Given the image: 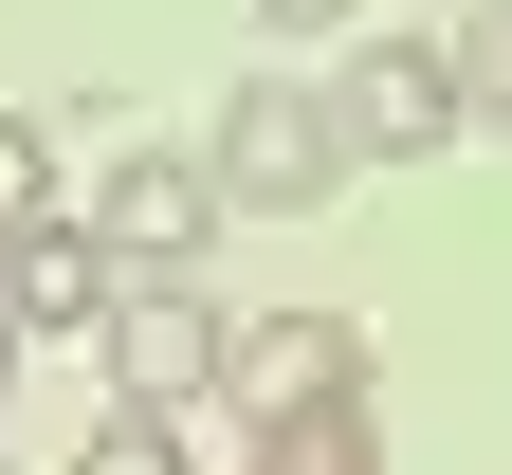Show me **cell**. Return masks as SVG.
<instances>
[{
	"label": "cell",
	"mask_w": 512,
	"mask_h": 475,
	"mask_svg": "<svg viewBox=\"0 0 512 475\" xmlns=\"http://www.w3.org/2000/svg\"><path fill=\"white\" fill-rule=\"evenodd\" d=\"M37 220H55V128L0 110V238H37Z\"/></svg>",
	"instance_id": "8"
},
{
	"label": "cell",
	"mask_w": 512,
	"mask_h": 475,
	"mask_svg": "<svg viewBox=\"0 0 512 475\" xmlns=\"http://www.w3.org/2000/svg\"><path fill=\"white\" fill-rule=\"evenodd\" d=\"M0 329L19 348H74V329H110V256H92V220L55 201L37 238H0Z\"/></svg>",
	"instance_id": "6"
},
{
	"label": "cell",
	"mask_w": 512,
	"mask_h": 475,
	"mask_svg": "<svg viewBox=\"0 0 512 475\" xmlns=\"http://www.w3.org/2000/svg\"><path fill=\"white\" fill-rule=\"evenodd\" d=\"M238 475H384V421H366V402H330V421H256Z\"/></svg>",
	"instance_id": "7"
},
{
	"label": "cell",
	"mask_w": 512,
	"mask_h": 475,
	"mask_svg": "<svg viewBox=\"0 0 512 475\" xmlns=\"http://www.w3.org/2000/svg\"><path fill=\"white\" fill-rule=\"evenodd\" d=\"M202 183L238 201V220H311V201L348 183V128H330V92H293V74H238V110H220Z\"/></svg>",
	"instance_id": "2"
},
{
	"label": "cell",
	"mask_w": 512,
	"mask_h": 475,
	"mask_svg": "<svg viewBox=\"0 0 512 475\" xmlns=\"http://www.w3.org/2000/svg\"><path fill=\"white\" fill-rule=\"evenodd\" d=\"M256 19H275V37H330V19H348V0H256Z\"/></svg>",
	"instance_id": "11"
},
{
	"label": "cell",
	"mask_w": 512,
	"mask_h": 475,
	"mask_svg": "<svg viewBox=\"0 0 512 475\" xmlns=\"http://www.w3.org/2000/svg\"><path fill=\"white\" fill-rule=\"evenodd\" d=\"M220 402L238 421H330V402H366V329L348 311H256L220 348Z\"/></svg>",
	"instance_id": "4"
},
{
	"label": "cell",
	"mask_w": 512,
	"mask_h": 475,
	"mask_svg": "<svg viewBox=\"0 0 512 475\" xmlns=\"http://www.w3.org/2000/svg\"><path fill=\"white\" fill-rule=\"evenodd\" d=\"M202 238H220V183L183 147H128L92 183V256H110V275H202Z\"/></svg>",
	"instance_id": "5"
},
{
	"label": "cell",
	"mask_w": 512,
	"mask_h": 475,
	"mask_svg": "<svg viewBox=\"0 0 512 475\" xmlns=\"http://www.w3.org/2000/svg\"><path fill=\"white\" fill-rule=\"evenodd\" d=\"M330 128H348V165H439L458 147V55L439 37H384V55H348V92H330Z\"/></svg>",
	"instance_id": "3"
},
{
	"label": "cell",
	"mask_w": 512,
	"mask_h": 475,
	"mask_svg": "<svg viewBox=\"0 0 512 475\" xmlns=\"http://www.w3.org/2000/svg\"><path fill=\"white\" fill-rule=\"evenodd\" d=\"M0 384H19V329H0Z\"/></svg>",
	"instance_id": "12"
},
{
	"label": "cell",
	"mask_w": 512,
	"mask_h": 475,
	"mask_svg": "<svg viewBox=\"0 0 512 475\" xmlns=\"http://www.w3.org/2000/svg\"><path fill=\"white\" fill-rule=\"evenodd\" d=\"M0 475H19V457H0Z\"/></svg>",
	"instance_id": "13"
},
{
	"label": "cell",
	"mask_w": 512,
	"mask_h": 475,
	"mask_svg": "<svg viewBox=\"0 0 512 475\" xmlns=\"http://www.w3.org/2000/svg\"><path fill=\"white\" fill-rule=\"evenodd\" d=\"M439 55H458V110H512V0H476Z\"/></svg>",
	"instance_id": "9"
},
{
	"label": "cell",
	"mask_w": 512,
	"mask_h": 475,
	"mask_svg": "<svg viewBox=\"0 0 512 475\" xmlns=\"http://www.w3.org/2000/svg\"><path fill=\"white\" fill-rule=\"evenodd\" d=\"M74 475H183V421H128V402H110V421L74 439Z\"/></svg>",
	"instance_id": "10"
},
{
	"label": "cell",
	"mask_w": 512,
	"mask_h": 475,
	"mask_svg": "<svg viewBox=\"0 0 512 475\" xmlns=\"http://www.w3.org/2000/svg\"><path fill=\"white\" fill-rule=\"evenodd\" d=\"M92 348H110V402H128V421H202L238 311H220L202 275H110V329H92Z\"/></svg>",
	"instance_id": "1"
}]
</instances>
